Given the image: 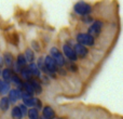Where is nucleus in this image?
I'll list each match as a JSON object with an SVG mask.
<instances>
[{"instance_id": "obj_1", "label": "nucleus", "mask_w": 123, "mask_h": 119, "mask_svg": "<svg viewBox=\"0 0 123 119\" xmlns=\"http://www.w3.org/2000/svg\"><path fill=\"white\" fill-rule=\"evenodd\" d=\"M74 12L79 15H87L91 12L92 9L89 3H86V2H84V1H79L74 4Z\"/></svg>"}, {"instance_id": "obj_2", "label": "nucleus", "mask_w": 123, "mask_h": 119, "mask_svg": "<svg viewBox=\"0 0 123 119\" xmlns=\"http://www.w3.org/2000/svg\"><path fill=\"white\" fill-rule=\"evenodd\" d=\"M77 41H78V43L84 46V47H86V46L92 47L95 42L94 38L89 34H78L77 35Z\"/></svg>"}, {"instance_id": "obj_3", "label": "nucleus", "mask_w": 123, "mask_h": 119, "mask_svg": "<svg viewBox=\"0 0 123 119\" xmlns=\"http://www.w3.org/2000/svg\"><path fill=\"white\" fill-rule=\"evenodd\" d=\"M50 52H51V55L50 56L55 61V63L57 64V66H63L64 64H65V59H64L63 54L58 51L57 48H52V49L50 50Z\"/></svg>"}, {"instance_id": "obj_4", "label": "nucleus", "mask_w": 123, "mask_h": 119, "mask_svg": "<svg viewBox=\"0 0 123 119\" xmlns=\"http://www.w3.org/2000/svg\"><path fill=\"white\" fill-rule=\"evenodd\" d=\"M43 62H44L45 72L48 70V72H50V73H55L56 70H57V64L55 63V61H54L50 55L47 56Z\"/></svg>"}, {"instance_id": "obj_5", "label": "nucleus", "mask_w": 123, "mask_h": 119, "mask_svg": "<svg viewBox=\"0 0 123 119\" xmlns=\"http://www.w3.org/2000/svg\"><path fill=\"white\" fill-rule=\"evenodd\" d=\"M102 28H103V23L100 21H96V22H94L91 26H90L89 33H87V34L91 35V36L94 38L95 36H98V35H99Z\"/></svg>"}, {"instance_id": "obj_6", "label": "nucleus", "mask_w": 123, "mask_h": 119, "mask_svg": "<svg viewBox=\"0 0 123 119\" xmlns=\"http://www.w3.org/2000/svg\"><path fill=\"white\" fill-rule=\"evenodd\" d=\"M63 52H64V54H65V55L67 56V58L69 59L71 62L77 61V58H78V56H77V54H76V52H74V48L70 47L69 45H64L63 46Z\"/></svg>"}, {"instance_id": "obj_7", "label": "nucleus", "mask_w": 123, "mask_h": 119, "mask_svg": "<svg viewBox=\"0 0 123 119\" xmlns=\"http://www.w3.org/2000/svg\"><path fill=\"white\" fill-rule=\"evenodd\" d=\"M22 99L24 101L25 106H35L37 104V101H38V99L32 98L31 94L27 93V92H23L22 93Z\"/></svg>"}, {"instance_id": "obj_8", "label": "nucleus", "mask_w": 123, "mask_h": 119, "mask_svg": "<svg viewBox=\"0 0 123 119\" xmlns=\"http://www.w3.org/2000/svg\"><path fill=\"white\" fill-rule=\"evenodd\" d=\"M74 52H76L77 56H80V58H84V56H86L87 52H89L87 49H86V47L80 45V43H77V45L74 46Z\"/></svg>"}, {"instance_id": "obj_9", "label": "nucleus", "mask_w": 123, "mask_h": 119, "mask_svg": "<svg viewBox=\"0 0 123 119\" xmlns=\"http://www.w3.org/2000/svg\"><path fill=\"white\" fill-rule=\"evenodd\" d=\"M27 68H28V70H29V73L31 74V76H35V77L40 76V68H39L36 64L30 63Z\"/></svg>"}, {"instance_id": "obj_10", "label": "nucleus", "mask_w": 123, "mask_h": 119, "mask_svg": "<svg viewBox=\"0 0 123 119\" xmlns=\"http://www.w3.org/2000/svg\"><path fill=\"white\" fill-rule=\"evenodd\" d=\"M54 116H55V113H54L52 107L45 106L44 108H43V117L45 119H53Z\"/></svg>"}, {"instance_id": "obj_11", "label": "nucleus", "mask_w": 123, "mask_h": 119, "mask_svg": "<svg viewBox=\"0 0 123 119\" xmlns=\"http://www.w3.org/2000/svg\"><path fill=\"white\" fill-rule=\"evenodd\" d=\"M21 96H22V93L18 90H12V91H10V94H9V101L15 103Z\"/></svg>"}, {"instance_id": "obj_12", "label": "nucleus", "mask_w": 123, "mask_h": 119, "mask_svg": "<svg viewBox=\"0 0 123 119\" xmlns=\"http://www.w3.org/2000/svg\"><path fill=\"white\" fill-rule=\"evenodd\" d=\"M12 117L14 119H22L23 117V114H22L21 109H19V107H14V108L12 109Z\"/></svg>"}, {"instance_id": "obj_13", "label": "nucleus", "mask_w": 123, "mask_h": 119, "mask_svg": "<svg viewBox=\"0 0 123 119\" xmlns=\"http://www.w3.org/2000/svg\"><path fill=\"white\" fill-rule=\"evenodd\" d=\"M9 103H10V101H9L8 98H2L1 101H0V108L2 111H8L9 105H10Z\"/></svg>"}, {"instance_id": "obj_14", "label": "nucleus", "mask_w": 123, "mask_h": 119, "mask_svg": "<svg viewBox=\"0 0 123 119\" xmlns=\"http://www.w3.org/2000/svg\"><path fill=\"white\" fill-rule=\"evenodd\" d=\"M25 59H26V61L29 62V63H32V62H34L35 54H34V52H32L30 49L26 50V52H25Z\"/></svg>"}, {"instance_id": "obj_15", "label": "nucleus", "mask_w": 123, "mask_h": 119, "mask_svg": "<svg viewBox=\"0 0 123 119\" xmlns=\"http://www.w3.org/2000/svg\"><path fill=\"white\" fill-rule=\"evenodd\" d=\"M28 117L30 119H39V113L37 108H31L28 111Z\"/></svg>"}, {"instance_id": "obj_16", "label": "nucleus", "mask_w": 123, "mask_h": 119, "mask_svg": "<svg viewBox=\"0 0 123 119\" xmlns=\"http://www.w3.org/2000/svg\"><path fill=\"white\" fill-rule=\"evenodd\" d=\"M2 76H3V79H4V82H8L12 79V75H11V72L9 68H6V69L3 70V73H2Z\"/></svg>"}, {"instance_id": "obj_17", "label": "nucleus", "mask_w": 123, "mask_h": 119, "mask_svg": "<svg viewBox=\"0 0 123 119\" xmlns=\"http://www.w3.org/2000/svg\"><path fill=\"white\" fill-rule=\"evenodd\" d=\"M23 88H24V90H25V92H27V93H29V94L34 93V89H32V86H31V83H30V81H27V82L23 83Z\"/></svg>"}, {"instance_id": "obj_18", "label": "nucleus", "mask_w": 123, "mask_h": 119, "mask_svg": "<svg viewBox=\"0 0 123 119\" xmlns=\"http://www.w3.org/2000/svg\"><path fill=\"white\" fill-rule=\"evenodd\" d=\"M26 59H25V55H23V54H19L18 56H17V61H16V64L19 66V67H23V66L26 65Z\"/></svg>"}, {"instance_id": "obj_19", "label": "nucleus", "mask_w": 123, "mask_h": 119, "mask_svg": "<svg viewBox=\"0 0 123 119\" xmlns=\"http://www.w3.org/2000/svg\"><path fill=\"white\" fill-rule=\"evenodd\" d=\"M30 83L32 86V89H34V92H37V93H40L41 92V86L40 83H38L36 80H29Z\"/></svg>"}, {"instance_id": "obj_20", "label": "nucleus", "mask_w": 123, "mask_h": 119, "mask_svg": "<svg viewBox=\"0 0 123 119\" xmlns=\"http://www.w3.org/2000/svg\"><path fill=\"white\" fill-rule=\"evenodd\" d=\"M9 89H10V86H9V83H8V82H3V83H2L1 90H0V93H1V94H6V93H8Z\"/></svg>"}, {"instance_id": "obj_21", "label": "nucleus", "mask_w": 123, "mask_h": 119, "mask_svg": "<svg viewBox=\"0 0 123 119\" xmlns=\"http://www.w3.org/2000/svg\"><path fill=\"white\" fill-rule=\"evenodd\" d=\"M22 75H23V77L26 78L27 80H29V79L31 78V74L29 73L28 68H23V69H22Z\"/></svg>"}, {"instance_id": "obj_22", "label": "nucleus", "mask_w": 123, "mask_h": 119, "mask_svg": "<svg viewBox=\"0 0 123 119\" xmlns=\"http://www.w3.org/2000/svg\"><path fill=\"white\" fill-rule=\"evenodd\" d=\"M11 80H13V82H14L15 85L19 86V87H23V83H22L21 79H19L17 76H12V79H11Z\"/></svg>"}, {"instance_id": "obj_23", "label": "nucleus", "mask_w": 123, "mask_h": 119, "mask_svg": "<svg viewBox=\"0 0 123 119\" xmlns=\"http://www.w3.org/2000/svg\"><path fill=\"white\" fill-rule=\"evenodd\" d=\"M4 59H6V63L8 64V65L12 64V55H11V54H6Z\"/></svg>"}, {"instance_id": "obj_24", "label": "nucleus", "mask_w": 123, "mask_h": 119, "mask_svg": "<svg viewBox=\"0 0 123 119\" xmlns=\"http://www.w3.org/2000/svg\"><path fill=\"white\" fill-rule=\"evenodd\" d=\"M19 109H21V112H22V114H23V116H24V115H27V114H28V111H27V108H26L25 105H21V106H19Z\"/></svg>"}, {"instance_id": "obj_25", "label": "nucleus", "mask_w": 123, "mask_h": 119, "mask_svg": "<svg viewBox=\"0 0 123 119\" xmlns=\"http://www.w3.org/2000/svg\"><path fill=\"white\" fill-rule=\"evenodd\" d=\"M2 83H3V81L0 80V90H1V87H2Z\"/></svg>"}, {"instance_id": "obj_26", "label": "nucleus", "mask_w": 123, "mask_h": 119, "mask_svg": "<svg viewBox=\"0 0 123 119\" xmlns=\"http://www.w3.org/2000/svg\"><path fill=\"white\" fill-rule=\"evenodd\" d=\"M41 119H45V118H44V117H42V118H41Z\"/></svg>"}]
</instances>
